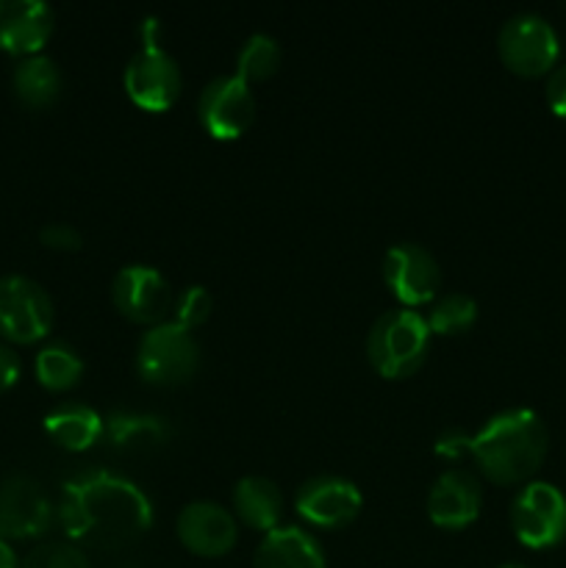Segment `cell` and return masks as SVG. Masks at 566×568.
Returning <instances> with one entry per match:
<instances>
[{"label": "cell", "mask_w": 566, "mask_h": 568, "mask_svg": "<svg viewBox=\"0 0 566 568\" xmlns=\"http://www.w3.org/2000/svg\"><path fill=\"white\" fill-rule=\"evenodd\" d=\"M59 525L72 544L122 549L153 527V503L128 477L87 469L61 486Z\"/></svg>", "instance_id": "6da1fadb"}, {"label": "cell", "mask_w": 566, "mask_h": 568, "mask_svg": "<svg viewBox=\"0 0 566 568\" xmlns=\"http://www.w3.org/2000/svg\"><path fill=\"white\" fill-rule=\"evenodd\" d=\"M549 453V433L542 416L530 408H508L494 414L475 436H469V458L483 477L497 486H519L542 469Z\"/></svg>", "instance_id": "7a4b0ae2"}, {"label": "cell", "mask_w": 566, "mask_h": 568, "mask_svg": "<svg viewBox=\"0 0 566 568\" xmlns=\"http://www.w3.org/2000/svg\"><path fill=\"white\" fill-rule=\"evenodd\" d=\"M431 331L420 311H383L366 336V358L386 381H405L425 364L431 353Z\"/></svg>", "instance_id": "3957f363"}, {"label": "cell", "mask_w": 566, "mask_h": 568, "mask_svg": "<svg viewBox=\"0 0 566 568\" xmlns=\"http://www.w3.org/2000/svg\"><path fill=\"white\" fill-rule=\"evenodd\" d=\"M142 48L131 55L125 72H122V87L139 109L161 114L181 98L183 75L178 61L161 48L155 17H148L142 22Z\"/></svg>", "instance_id": "277c9868"}, {"label": "cell", "mask_w": 566, "mask_h": 568, "mask_svg": "<svg viewBox=\"0 0 566 568\" xmlns=\"http://www.w3.org/2000/svg\"><path fill=\"white\" fill-rule=\"evenodd\" d=\"M200 366V344L192 331L172 320L148 327L137 347V372L150 386L186 383Z\"/></svg>", "instance_id": "5b68a950"}, {"label": "cell", "mask_w": 566, "mask_h": 568, "mask_svg": "<svg viewBox=\"0 0 566 568\" xmlns=\"http://www.w3.org/2000/svg\"><path fill=\"white\" fill-rule=\"evenodd\" d=\"M497 53L514 75L542 78L549 75L558 64L560 42L555 28L542 14L519 11L499 28Z\"/></svg>", "instance_id": "8992f818"}, {"label": "cell", "mask_w": 566, "mask_h": 568, "mask_svg": "<svg viewBox=\"0 0 566 568\" xmlns=\"http://www.w3.org/2000/svg\"><path fill=\"white\" fill-rule=\"evenodd\" d=\"M511 530L527 549L558 547L566 538V494L553 483H525L511 503Z\"/></svg>", "instance_id": "52a82bcc"}, {"label": "cell", "mask_w": 566, "mask_h": 568, "mask_svg": "<svg viewBox=\"0 0 566 568\" xmlns=\"http://www.w3.org/2000/svg\"><path fill=\"white\" fill-rule=\"evenodd\" d=\"M50 294L26 275L0 277V336L11 344L42 342L53 331Z\"/></svg>", "instance_id": "ba28073f"}, {"label": "cell", "mask_w": 566, "mask_h": 568, "mask_svg": "<svg viewBox=\"0 0 566 568\" xmlns=\"http://www.w3.org/2000/svg\"><path fill=\"white\" fill-rule=\"evenodd\" d=\"M383 283L400 300V308L416 311L431 305L442 288V266L436 255L414 242H400L383 255Z\"/></svg>", "instance_id": "9c48e42d"}, {"label": "cell", "mask_w": 566, "mask_h": 568, "mask_svg": "<svg viewBox=\"0 0 566 568\" xmlns=\"http://www.w3.org/2000/svg\"><path fill=\"white\" fill-rule=\"evenodd\" d=\"M111 303L125 320L153 327L172 314L175 292L155 266L128 264L111 281Z\"/></svg>", "instance_id": "30bf717a"}, {"label": "cell", "mask_w": 566, "mask_h": 568, "mask_svg": "<svg viewBox=\"0 0 566 568\" xmlns=\"http://www.w3.org/2000/svg\"><path fill=\"white\" fill-rule=\"evenodd\" d=\"M198 120L216 142H236L255 120V94L239 75L209 81L198 100Z\"/></svg>", "instance_id": "8fae6325"}, {"label": "cell", "mask_w": 566, "mask_h": 568, "mask_svg": "<svg viewBox=\"0 0 566 568\" xmlns=\"http://www.w3.org/2000/svg\"><path fill=\"white\" fill-rule=\"evenodd\" d=\"M364 508L358 486L347 477L320 475L305 480L294 497V510L305 525L316 530H342L350 521L358 519Z\"/></svg>", "instance_id": "7c38bea8"}, {"label": "cell", "mask_w": 566, "mask_h": 568, "mask_svg": "<svg viewBox=\"0 0 566 568\" xmlns=\"http://www.w3.org/2000/svg\"><path fill=\"white\" fill-rule=\"evenodd\" d=\"M53 525V505L33 477L9 475L0 483V538L26 541L39 538Z\"/></svg>", "instance_id": "4fadbf2b"}, {"label": "cell", "mask_w": 566, "mask_h": 568, "mask_svg": "<svg viewBox=\"0 0 566 568\" xmlns=\"http://www.w3.org/2000/svg\"><path fill=\"white\" fill-rule=\"evenodd\" d=\"M178 538L198 558H225L239 541V525L233 510L200 499L183 505L175 521Z\"/></svg>", "instance_id": "5bb4252c"}, {"label": "cell", "mask_w": 566, "mask_h": 568, "mask_svg": "<svg viewBox=\"0 0 566 568\" xmlns=\"http://www.w3.org/2000/svg\"><path fill=\"white\" fill-rule=\"evenodd\" d=\"M481 508V483L466 469L442 471L427 494V519L442 530H464V527L475 525Z\"/></svg>", "instance_id": "9a60e30c"}, {"label": "cell", "mask_w": 566, "mask_h": 568, "mask_svg": "<svg viewBox=\"0 0 566 568\" xmlns=\"http://www.w3.org/2000/svg\"><path fill=\"white\" fill-rule=\"evenodd\" d=\"M55 14L42 0H0V50L11 55H39L53 37Z\"/></svg>", "instance_id": "2e32d148"}, {"label": "cell", "mask_w": 566, "mask_h": 568, "mask_svg": "<svg viewBox=\"0 0 566 568\" xmlns=\"http://www.w3.org/2000/svg\"><path fill=\"white\" fill-rule=\"evenodd\" d=\"M253 568H327V560L311 532L281 525L261 538Z\"/></svg>", "instance_id": "e0dca14e"}, {"label": "cell", "mask_w": 566, "mask_h": 568, "mask_svg": "<svg viewBox=\"0 0 566 568\" xmlns=\"http://www.w3.org/2000/svg\"><path fill=\"white\" fill-rule=\"evenodd\" d=\"M103 436L120 453L148 455L170 442L172 427L164 416L139 414V410H117V414L105 419Z\"/></svg>", "instance_id": "ac0fdd59"}, {"label": "cell", "mask_w": 566, "mask_h": 568, "mask_svg": "<svg viewBox=\"0 0 566 568\" xmlns=\"http://www.w3.org/2000/svg\"><path fill=\"white\" fill-rule=\"evenodd\" d=\"M233 516L244 521L250 530L272 532L283 519V494L270 477L247 475L233 486Z\"/></svg>", "instance_id": "d6986e66"}, {"label": "cell", "mask_w": 566, "mask_h": 568, "mask_svg": "<svg viewBox=\"0 0 566 568\" xmlns=\"http://www.w3.org/2000/svg\"><path fill=\"white\" fill-rule=\"evenodd\" d=\"M44 433L67 453H83L103 438L105 419L83 403H61L44 416Z\"/></svg>", "instance_id": "ffe728a7"}, {"label": "cell", "mask_w": 566, "mask_h": 568, "mask_svg": "<svg viewBox=\"0 0 566 568\" xmlns=\"http://www.w3.org/2000/svg\"><path fill=\"white\" fill-rule=\"evenodd\" d=\"M11 87L28 109H48L59 100L64 81H61V70L55 67V61L39 53L20 59L14 75H11Z\"/></svg>", "instance_id": "44dd1931"}, {"label": "cell", "mask_w": 566, "mask_h": 568, "mask_svg": "<svg viewBox=\"0 0 566 568\" xmlns=\"http://www.w3.org/2000/svg\"><path fill=\"white\" fill-rule=\"evenodd\" d=\"M33 372H37V381L48 392H67V388L81 381L83 361L70 344L53 342L39 349L37 361H33Z\"/></svg>", "instance_id": "7402d4cb"}, {"label": "cell", "mask_w": 566, "mask_h": 568, "mask_svg": "<svg viewBox=\"0 0 566 568\" xmlns=\"http://www.w3.org/2000/svg\"><path fill=\"white\" fill-rule=\"evenodd\" d=\"M281 61L283 50L281 44H277V39L270 37V33H253V37L244 39V44L239 48L236 72H233V75H239L247 87H253V83H261L266 81V78L275 75Z\"/></svg>", "instance_id": "603a6c76"}, {"label": "cell", "mask_w": 566, "mask_h": 568, "mask_svg": "<svg viewBox=\"0 0 566 568\" xmlns=\"http://www.w3.org/2000/svg\"><path fill=\"white\" fill-rule=\"evenodd\" d=\"M425 322L431 336H461L477 322V303L469 294H442L431 303Z\"/></svg>", "instance_id": "cb8c5ba5"}, {"label": "cell", "mask_w": 566, "mask_h": 568, "mask_svg": "<svg viewBox=\"0 0 566 568\" xmlns=\"http://www.w3.org/2000/svg\"><path fill=\"white\" fill-rule=\"evenodd\" d=\"M214 311V297L205 286H186L183 292L175 294V303H172V322L186 331L205 325Z\"/></svg>", "instance_id": "d4e9b609"}, {"label": "cell", "mask_w": 566, "mask_h": 568, "mask_svg": "<svg viewBox=\"0 0 566 568\" xmlns=\"http://www.w3.org/2000/svg\"><path fill=\"white\" fill-rule=\"evenodd\" d=\"M22 568H92L87 555L67 541H48L39 544L26 560Z\"/></svg>", "instance_id": "484cf974"}, {"label": "cell", "mask_w": 566, "mask_h": 568, "mask_svg": "<svg viewBox=\"0 0 566 568\" xmlns=\"http://www.w3.org/2000/svg\"><path fill=\"white\" fill-rule=\"evenodd\" d=\"M39 242L48 250H59V253H75L83 247V233L78 227L67 225V222H50L39 231Z\"/></svg>", "instance_id": "4316f807"}, {"label": "cell", "mask_w": 566, "mask_h": 568, "mask_svg": "<svg viewBox=\"0 0 566 568\" xmlns=\"http://www.w3.org/2000/svg\"><path fill=\"white\" fill-rule=\"evenodd\" d=\"M544 94H547V105L555 116L566 120V64L555 67L547 78V87H544Z\"/></svg>", "instance_id": "83f0119b"}, {"label": "cell", "mask_w": 566, "mask_h": 568, "mask_svg": "<svg viewBox=\"0 0 566 568\" xmlns=\"http://www.w3.org/2000/svg\"><path fill=\"white\" fill-rule=\"evenodd\" d=\"M436 455L447 460H458L469 455V436L461 430H447L436 438Z\"/></svg>", "instance_id": "f1b7e54d"}, {"label": "cell", "mask_w": 566, "mask_h": 568, "mask_svg": "<svg viewBox=\"0 0 566 568\" xmlns=\"http://www.w3.org/2000/svg\"><path fill=\"white\" fill-rule=\"evenodd\" d=\"M20 372H22V364L20 358H17V353L9 347V344L0 342V394H6L9 388L17 386Z\"/></svg>", "instance_id": "f546056e"}, {"label": "cell", "mask_w": 566, "mask_h": 568, "mask_svg": "<svg viewBox=\"0 0 566 568\" xmlns=\"http://www.w3.org/2000/svg\"><path fill=\"white\" fill-rule=\"evenodd\" d=\"M0 568H22L20 560H17L14 547L9 541H3V538H0Z\"/></svg>", "instance_id": "4dcf8cb0"}, {"label": "cell", "mask_w": 566, "mask_h": 568, "mask_svg": "<svg viewBox=\"0 0 566 568\" xmlns=\"http://www.w3.org/2000/svg\"><path fill=\"white\" fill-rule=\"evenodd\" d=\"M497 568H527V566H522V564H503V566H497Z\"/></svg>", "instance_id": "1f68e13d"}, {"label": "cell", "mask_w": 566, "mask_h": 568, "mask_svg": "<svg viewBox=\"0 0 566 568\" xmlns=\"http://www.w3.org/2000/svg\"><path fill=\"white\" fill-rule=\"evenodd\" d=\"M125 568H139V566H125Z\"/></svg>", "instance_id": "d6a6232c"}]
</instances>
